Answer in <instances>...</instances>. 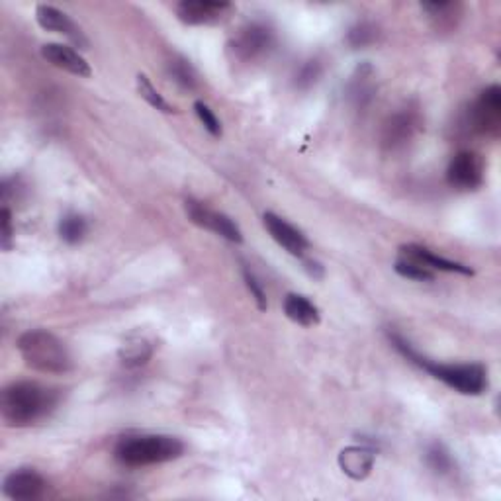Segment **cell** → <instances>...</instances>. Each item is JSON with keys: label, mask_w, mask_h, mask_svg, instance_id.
<instances>
[{"label": "cell", "mask_w": 501, "mask_h": 501, "mask_svg": "<svg viewBox=\"0 0 501 501\" xmlns=\"http://www.w3.org/2000/svg\"><path fill=\"white\" fill-rule=\"evenodd\" d=\"M118 357L128 369H140L153 357V343L141 335H133L121 343Z\"/></svg>", "instance_id": "18"}, {"label": "cell", "mask_w": 501, "mask_h": 501, "mask_svg": "<svg viewBox=\"0 0 501 501\" xmlns=\"http://www.w3.org/2000/svg\"><path fill=\"white\" fill-rule=\"evenodd\" d=\"M57 232H59V237L65 243H69V245H77V243H80V241H83L87 237L89 224H87V220L80 214L67 212L63 215V218L59 220Z\"/></svg>", "instance_id": "22"}, {"label": "cell", "mask_w": 501, "mask_h": 501, "mask_svg": "<svg viewBox=\"0 0 501 501\" xmlns=\"http://www.w3.org/2000/svg\"><path fill=\"white\" fill-rule=\"evenodd\" d=\"M390 343L394 345L400 353L410 362L417 364L419 369L427 371L433 378H437L444 386L458 391L463 396H482L490 386L487 381V369L480 362H435L417 353L410 341H405L402 335L390 333Z\"/></svg>", "instance_id": "2"}, {"label": "cell", "mask_w": 501, "mask_h": 501, "mask_svg": "<svg viewBox=\"0 0 501 501\" xmlns=\"http://www.w3.org/2000/svg\"><path fill=\"white\" fill-rule=\"evenodd\" d=\"M304 268H306V273H308L311 278H316V280L323 278L325 268L321 266V263H318V261H314V259H306V261H304Z\"/></svg>", "instance_id": "31"}, {"label": "cell", "mask_w": 501, "mask_h": 501, "mask_svg": "<svg viewBox=\"0 0 501 501\" xmlns=\"http://www.w3.org/2000/svg\"><path fill=\"white\" fill-rule=\"evenodd\" d=\"M323 73V67L318 59H309L306 61L302 67H300V71L296 73V87L297 89H309V87H314L319 77Z\"/></svg>", "instance_id": "28"}, {"label": "cell", "mask_w": 501, "mask_h": 501, "mask_svg": "<svg viewBox=\"0 0 501 501\" xmlns=\"http://www.w3.org/2000/svg\"><path fill=\"white\" fill-rule=\"evenodd\" d=\"M243 280H245V287H247V290L251 292L253 300L256 302V308H259L261 311H266L268 302H266V294H265L263 284L259 282V278H256V277L251 273V270H249L247 266L243 268Z\"/></svg>", "instance_id": "29"}, {"label": "cell", "mask_w": 501, "mask_h": 501, "mask_svg": "<svg viewBox=\"0 0 501 501\" xmlns=\"http://www.w3.org/2000/svg\"><path fill=\"white\" fill-rule=\"evenodd\" d=\"M372 67L371 65H362L357 69V73L350 77L349 83V99L353 100L357 106L364 108L367 106L372 97H374V85H372Z\"/></svg>", "instance_id": "20"}, {"label": "cell", "mask_w": 501, "mask_h": 501, "mask_svg": "<svg viewBox=\"0 0 501 501\" xmlns=\"http://www.w3.org/2000/svg\"><path fill=\"white\" fill-rule=\"evenodd\" d=\"M422 10L437 30H453L463 15V5L458 3H423Z\"/></svg>", "instance_id": "19"}, {"label": "cell", "mask_w": 501, "mask_h": 501, "mask_svg": "<svg viewBox=\"0 0 501 501\" xmlns=\"http://www.w3.org/2000/svg\"><path fill=\"white\" fill-rule=\"evenodd\" d=\"M194 112L200 118L202 126L206 128V131L210 135H214V138H222V121H220L218 116L214 114V110H212V108L206 102L196 100L194 102Z\"/></svg>", "instance_id": "27"}, {"label": "cell", "mask_w": 501, "mask_h": 501, "mask_svg": "<svg viewBox=\"0 0 501 501\" xmlns=\"http://www.w3.org/2000/svg\"><path fill=\"white\" fill-rule=\"evenodd\" d=\"M42 57L51 63L53 67H57L61 71L71 73L75 77H90L92 69L89 61L80 56V53L69 46L63 44H46L42 46Z\"/></svg>", "instance_id": "15"}, {"label": "cell", "mask_w": 501, "mask_h": 501, "mask_svg": "<svg viewBox=\"0 0 501 501\" xmlns=\"http://www.w3.org/2000/svg\"><path fill=\"white\" fill-rule=\"evenodd\" d=\"M36 20L37 24L42 26L46 32H53V34H61L65 37H69L73 44H77L78 47H89V39L85 37L83 30L78 28V26L61 12L59 8L51 6V5H37L36 8Z\"/></svg>", "instance_id": "13"}, {"label": "cell", "mask_w": 501, "mask_h": 501, "mask_svg": "<svg viewBox=\"0 0 501 501\" xmlns=\"http://www.w3.org/2000/svg\"><path fill=\"white\" fill-rule=\"evenodd\" d=\"M263 225L268 232V235L273 237L278 243V245L284 251H288L290 255L300 256V259H302V256L306 255V251L309 249L308 237L296 225H292L284 218H280V215H277L273 212H266L263 215Z\"/></svg>", "instance_id": "12"}, {"label": "cell", "mask_w": 501, "mask_h": 501, "mask_svg": "<svg viewBox=\"0 0 501 501\" xmlns=\"http://www.w3.org/2000/svg\"><path fill=\"white\" fill-rule=\"evenodd\" d=\"M184 454V443L171 435H155V433H138L126 435L114 446V458L121 466L145 468L165 464Z\"/></svg>", "instance_id": "3"}, {"label": "cell", "mask_w": 501, "mask_h": 501, "mask_svg": "<svg viewBox=\"0 0 501 501\" xmlns=\"http://www.w3.org/2000/svg\"><path fill=\"white\" fill-rule=\"evenodd\" d=\"M394 268L400 277L413 280V282H433L435 280V273H433V270L425 268L423 265H419L412 259H405V256H400Z\"/></svg>", "instance_id": "26"}, {"label": "cell", "mask_w": 501, "mask_h": 501, "mask_svg": "<svg viewBox=\"0 0 501 501\" xmlns=\"http://www.w3.org/2000/svg\"><path fill=\"white\" fill-rule=\"evenodd\" d=\"M484 159L476 151H458L446 167V181L460 193L478 191L484 184Z\"/></svg>", "instance_id": "8"}, {"label": "cell", "mask_w": 501, "mask_h": 501, "mask_svg": "<svg viewBox=\"0 0 501 501\" xmlns=\"http://www.w3.org/2000/svg\"><path fill=\"white\" fill-rule=\"evenodd\" d=\"M425 463L433 472L441 474V476H444V474H451L453 466H454L451 453L446 451V446L441 443L429 444V449L425 453Z\"/></svg>", "instance_id": "24"}, {"label": "cell", "mask_w": 501, "mask_h": 501, "mask_svg": "<svg viewBox=\"0 0 501 501\" xmlns=\"http://www.w3.org/2000/svg\"><path fill=\"white\" fill-rule=\"evenodd\" d=\"M12 239H15V229H12V214L8 206L0 210V241H3V249H12Z\"/></svg>", "instance_id": "30"}, {"label": "cell", "mask_w": 501, "mask_h": 501, "mask_svg": "<svg viewBox=\"0 0 501 501\" xmlns=\"http://www.w3.org/2000/svg\"><path fill=\"white\" fill-rule=\"evenodd\" d=\"M275 47V32L265 22H249L235 32L229 42V51L239 61H256Z\"/></svg>", "instance_id": "5"}, {"label": "cell", "mask_w": 501, "mask_h": 501, "mask_svg": "<svg viewBox=\"0 0 501 501\" xmlns=\"http://www.w3.org/2000/svg\"><path fill=\"white\" fill-rule=\"evenodd\" d=\"M59 398L57 388L32 381L12 382L0 396V417L8 427H30L56 410Z\"/></svg>", "instance_id": "1"}, {"label": "cell", "mask_w": 501, "mask_h": 501, "mask_svg": "<svg viewBox=\"0 0 501 501\" xmlns=\"http://www.w3.org/2000/svg\"><path fill=\"white\" fill-rule=\"evenodd\" d=\"M378 39V28L372 22H359L347 34V44L353 49L372 46Z\"/></svg>", "instance_id": "25"}, {"label": "cell", "mask_w": 501, "mask_h": 501, "mask_svg": "<svg viewBox=\"0 0 501 501\" xmlns=\"http://www.w3.org/2000/svg\"><path fill=\"white\" fill-rule=\"evenodd\" d=\"M376 463V451L367 444L347 446L339 453V468L353 480H364L372 472Z\"/></svg>", "instance_id": "16"}, {"label": "cell", "mask_w": 501, "mask_h": 501, "mask_svg": "<svg viewBox=\"0 0 501 501\" xmlns=\"http://www.w3.org/2000/svg\"><path fill=\"white\" fill-rule=\"evenodd\" d=\"M167 71H169V77L174 85H177L181 90H186V92H193L198 89V73L193 67V63L184 59L183 56H172V59L167 63Z\"/></svg>", "instance_id": "21"}, {"label": "cell", "mask_w": 501, "mask_h": 501, "mask_svg": "<svg viewBox=\"0 0 501 501\" xmlns=\"http://www.w3.org/2000/svg\"><path fill=\"white\" fill-rule=\"evenodd\" d=\"M470 126L485 138L497 140L501 131V89L490 85L480 92V97L470 106Z\"/></svg>", "instance_id": "6"}, {"label": "cell", "mask_w": 501, "mask_h": 501, "mask_svg": "<svg viewBox=\"0 0 501 501\" xmlns=\"http://www.w3.org/2000/svg\"><path fill=\"white\" fill-rule=\"evenodd\" d=\"M232 3H215V0H183L177 5V18L186 26L220 24L234 15Z\"/></svg>", "instance_id": "10"}, {"label": "cell", "mask_w": 501, "mask_h": 501, "mask_svg": "<svg viewBox=\"0 0 501 501\" xmlns=\"http://www.w3.org/2000/svg\"><path fill=\"white\" fill-rule=\"evenodd\" d=\"M422 128V116L413 108H402L400 112L391 114L382 126L381 141L388 151H398L408 145Z\"/></svg>", "instance_id": "9"}, {"label": "cell", "mask_w": 501, "mask_h": 501, "mask_svg": "<svg viewBox=\"0 0 501 501\" xmlns=\"http://www.w3.org/2000/svg\"><path fill=\"white\" fill-rule=\"evenodd\" d=\"M135 83H138L140 97L143 100H147L149 104H151L155 108V110L165 112V114H174V112H177V110H174V106H171L165 99L161 97V92L151 85V80H149V77L145 73H140L138 77H135Z\"/></svg>", "instance_id": "23"}, {"label": "cell", "mask_w": 501, "mask_h": 501, "mask_svg": "<svg viewBox=\"0 0 501 501\" xmlns=\"http://www.w3.org/2000/svg\"><path fill=\"white\" fill-rule=\"evenodd\" d=\"M47 490V482L34 468H18L6 474L3 480V494L15 501L39 499Z\"/></svg>", "instance_id": "11"}, {"label": "cell", "mask_w": 501, "mask_h": 501, "mask_svg": "<svg viewBox=\"0 0 501 501\" xmlns=\"http://www.w3.org/2000/svg\"><path fill=\"white\" fill-rule=\"evenodd\" d=\"M400 256H405V259H412L419 265H423L425 268L433 270H439V273H456V275H464V277H472L474 270L468 266V265H463V263H456V261H451V259H444V256L441 255H435L433 251H429L427 247H422V245H413V243H410V245H403L400 247Z\"/></svg>", "instance_id": "14"}, {"label": "cell", "mask_w": 501, "mask_h": 501, "mask_svg": "<svg viewBox=\"0 0 501 501\" xmlns=\"http://www.w3.org/2000/svg\"><path fill=\"white\" fill-rule=\"evenodd\" d=\"M287 318L302 328H316L321 321L319 308L302 294H288L282 304Z\"/></svg>", "instance_id": "17"}, {"label": "cell", "mask_w": 501, "mask_h": 501, "mask_svg": "<svg viewBox=\"0 0 501 501\" xmlns=\"http://www.w3.org/2000/svg\"><path fill=\"white\" fill-rule=\"evenodd\" d=\"M184 212H186V218L191 220L194 225H198L202 229H208V232L220 235L232 243L243 241L241 227L232 218H229V215L208 208L204 202L188 198L184 202Z\"/></svg>", "instance_id": "7"}, {"label": "cell", "mask_w": 501, "mask_h": 501, "mask_svg": "<svg viewBox=\"0 0 501 501\" xmlns=\"http://www.w3.org/2000/svg\"><path fill=\"white\" fill-rule=\"evenodd\" d=\"M18 353L26 367L42 374H65L73 369L69 349L56 333L47 329H30L18 337Z\"/></svg>", "instance_id": "4"}]
</instances>
